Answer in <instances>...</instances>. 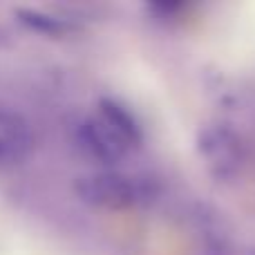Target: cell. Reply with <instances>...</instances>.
Masks as SVG:
<instances>
[{
  "label": "cell",
  "instance_id": "cell-5",
  "mask_svg": "<svg viewBox=\"0 0 255 255\" xmlns=\"http://www.w3.org/2000/svg\"><path fill=\"white\" fill-rule=\"evenodd\" d=\"M16 16L25 27H29V29L38 31V34H45V36H65V34H70V31L79 29V25H76L72 18L47 13V11H43V9L18 7Z\"/></svg>",
  "mask_w": 255,
  "mask_h": 255
},
{
  "label": "cell",
  "instance_id": "cell-2",
  "mask_svg": "<svg viewBox=\"0 0 255 255\" xmlns=\"http://www.w3.org/2000/svg\"><path fill=\"white\" fill-rule=\"evenodd\" d=\"M74 193L81 202L108 211H126V208L148 206L157 199V184L145 175L101 168L85 172L74 181Z\"/></svg>",
  "mask_w": 255,
  "mask_h": 255
},
{
  "label": "cell",
  "instance_id": "cell-4",
  "mask_svg": "<svg viewBox=\"0 0 255 255\" xmlns=\"http://www.w3.org/2000/svg\"><path fill=\"white\" fill-rule=\"evenodd\" d=\"M31 128L27 119L9 108H0V163H13L31 150Z\"/></svg>",
  "mask_w": 255,
  "mask_h": 255
},
{
  "label": "cell",
  "instance_id": "cell-1",
  "mask_svg": "<svg viewBox=\"0 0 255 255\" xmlns=\"http://www.w3.org/2000/svg\"><path fill=\"white\" fill-rule=\"evenodd\" d=\"M143 141V128L124 101L103 97L97 112L76 126V145L85 157L103 166H115Z\"/></svg>",
  "mask_w": 255,
  "mask_h": 255
},
{
  "label": "cell",
  "instance_id": "cell-3",
  "mask_svg": "<svg viewBox=\"0 0 255 255\" xmlns=\"http://www.w3.org/2000/svg\"><path fill=\"white\" fill-rule=\"evenodd\" d=\"M197 154L208 175L217 181H233L240 177L247 161V145L240 132L224 121H211L197 130Z\"/></svg>",
  "mask_w": 255,
  "mask_h": 255
}]
</instances>
